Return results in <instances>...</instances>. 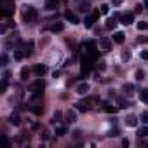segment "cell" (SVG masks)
<instances>
[{"instance_id": "7a4b0ae2", "label": "cell", "mask_w": 148, "mask_h": 148, "mask_svg": "<svg viewBox=\"0 0 148 148\" xmlns=\"http://www.w3.org/2000/svg\"><path fill=\"white\" fill-rule=\"evenodd\" d=\"M82 65H80V68H82V75H87L89 72H91V68H92V63H94V59L87 54V56H84L82 58Z\"/></svg>"}, {"instance_id": "f6af8a7d", "label": "cell", "mask_w": 148, "mask_h": 148, "mask_svg": "<svg viewBox=\"0 0 148 148\" xmlns=\"http://www.w3.org/2000/svg\"><path fill=\"white\" fill-rule=\"evenodd\" d=\"M122 145L124 146H129V139H122Z\"/></svg>"}, {"instance_id": "60d3db41", "label": "cell", "mask_w": 148, "mask_h": 148, "mask_svg": "<svg viewBox=\"0 0 148 148\" xmlns=\"http://www.w3.org/2000/svg\"><path fill=\"white\" fill-rule=\"evenodd\" d=\"M122 4V0H112V5H115V7H119Z\"/></svg>"}, {"instance_id": "6da1fadb", "label": "cell", "mask_w": 148, "mask_h": 148, "mask_svg": "<svg viewBox=\"0 0 148 148\" xmlns=\"http://www.w3.org/2000/svg\"><path fill=\"white\" fill-rule=\"evenodd\" d=\"M37 17H38V12H37L35 7H31V5L23 7V19L26 23H33V21H37Z\"/></svg>"}, {"instance_id": "d590c367", "label": "cell", "mask_w": 148, "mask_h": 148, "mask_svg": "<svg viewBox=\"0 0 148 148\" xmlns=\"http://www.w3.org/2000/svg\"><path fill=\"white\" fill-rule=\"evenodd\" d=\"M141 122L143 124H148V112H143L141 113Z\"/></svg>"}, {"instance_id": "f35d334b", "label": "cell", "mask_w": 148, "mask_h": 148, "mask_svg": "<svg viewBox=\"0 0 148 148\" xmlns=\"http://www.w3.org/2000/svg\"><path fill=\"white\" fill-rule=\"evenodd\" d=\"M104 68H106V63H104V61H101L99 65H98V70H99V72H103Z\"/></svg>"}, {"instance_id": "7c38bea8", "label": "cell", "mask_w": 148, "mask_h": 148, "mask_svg": "<svg viewBox=\"0 0 148 148\" xmlns=\"http://www.w3.org/2000/svg\"><path fill=\"white\" fill-rule=\"evenodd\" d=\"M59 4V0H46V9L47 11H54Z\"/></svg>"}, {"instance_id": "484cf974", "label": "cell", "mask_w": 148, "mask_h": 148, "mask_svg": "<svg viewBox=\"0 0 148 148\" xmlns=\"http://www.w3.org/2000/svg\"><path fill=\"white\" fill-rule=\"evenodd\" d=\"M28 75H30V70H28V68H23V70H21V80H28Z\"/></svg>"}, {"instance_id": "ee69618b", "label": "cell", "mask_w": 148, "mask_h": 148, "mask_svg": "<svg viewBox=\"0 0 148 148\" xmlns=\"http://www.w3.org/2000/svg\"><path fill=\"white\" fill-rule=\"evenodd\" d=\"M5 63H7V56H5V54H2V65H5Z\"/></svg>"}, {"instance_id": "1f68e13d", "label": "cell", "mask_w": 148, "mask_h": 148, "mask_svg": "<svg viewBox=\"0 0 148 148\" xmlns=\"http://www.w3.org/2000/svg\"><path fill=\"white\" fill-rule=\"evenodd\" d=\"M145 78V72L143 70H138L136 72V80H143Z\"/></svg>"}, {"instance_id": "d4e9b609", "label": "cell", "mask_w": 148, "mask_h": 148, "mask_svg": "<svg viewBox=\"0 0 148 148\" xmlns=\"http://www.w3.org/2000/svg\"><path fill=\"white\" fill-rule=\"evenodd\" d=\"M136 44H148V37L146 35H141L136 38Z\"/></svg>"}, {"instance_id": "f546056e", "label": "cell", "mask_w": 148, "mask_h": 148, "mask_svg": "<svg viewBox=\"0 0 148 148\" xmlns=\"http://www.w3.org/2000/svg\"><path fill=\"white\" fill-rule=\"evenodd\" d=\"M94 46H96V42H94V40H87L86 44H84V47H86V49H92Z\"/></svg>"}, {"instance_id": "ffe728a7", "label": "cell", "mask_w": 148, "mask_h": 148, "mask_svg": "<svg viewBox=\"0 0 148 148\" xmlns=\"http://www.w3.org/2000/svg\"><path fill=\"white\" fill-rule=\"evenodd\" d=\"M117 26V21L113 19V17H110L108 21H106V25H104V28H106V30H113Z\"/></svg>"}, {"instance_id": "ac0fdd59", "label": "cell", "mask_w": 148, "mask_h": 148, "mask_svg": "<svg viewBox=\"0 0 148 148\" xmlns=\"http://www.w3.org/2000/svg\"><path fill=\"white\" fill-rule=\"evenodd\" d=\"M9 122H11L12 125H19V124H21V120H19V115H17V113H12V115L9 117Z\"/></svg>"}, {"instance_id": "30bf717a", "label": "cell", "mask_w": 148, "mask_h": 148, "mask_svg": "<svg viewBox=\"0 0 148 148\" xmlns=\"http://www.w3.org/2000/svg\"><path fill=\"white\" fill-rule=\"evenodd\" d=\"M65 17L70 21V23H73V25H78V23H80V21H78V17H77V16H75L72 11H66V12H65Z\"/></svg>"}, {"instance_id": "cb8c5ba5", "label": "cell", "mask_w": 148, "mask_h": 148, "mask_svg": "<svg viewBox=\"0 0 148 148\" xmlns=\"http://www.w3.org/2000/svg\"><path fill=\"white\" fill-rule=\"evenodd\" d=\"M92 23H94V19L92 17H84V25H86V28H92Z\"/></svg>"}, {"instance_id": "9a60e30c", "label": "cell", "mask_w": 148, "mask_h": 148, "mask_svg": "<svg viewBox=\"0 0 148 148\" xmlns=\"http://www.w3.org/2000/svg\"><path fill=\"white\" fill-rule=\"evenodd\" d=\"M124 92L127 94V96L134 94V86H133V84H124Z\"/></svg>"}, {"instance_id": "44dd1931", "label": "cell", "mask_w": 148, "mask_h": 148, "mask_svg": "<svg viewBox=\"0 0 148 148\" xmlns=\"http://www.w3.org/2000/svg\"><path fill=\"white\" fill-rule=\"evenodd\" d=\"M139 99L143 103H148V89H141L139 91Z\"/></svg>"}, {"instance_id": "74e56055", "label": "cell", "mask_w": 148, "mask_h": 148, "mask_svg": "<svg viewBox=\"0 0 148 148\" xmlns=\"http://www.w3.org/2000/svg\"><path fill=\"white\" fill-rule=\"evenodd\" d=\"M108 136H110V138H115V136H119V129H112V131L108 133Z\"/></svg>"}, {"instance_id": "4316f807", "label": "cell", "mask_w": 148, "mask_h": 148, "mask_svg": "<svg viewBox=\"0 0 148 148\" xmlns=\"http://www.w3.org/2000/svg\"><path fill=\"white\" fill-rule=\"evenodd\" d=\"M138 30H141V31L148 30V23H146V21H139V23H138Z\"/></svg>"}, {"instance_id": "4dcf8cb0", "label": "cell", "mask_w": 148, "mask_h": 148, "mask_svg": "<svg viewBox=\"0 0 148 148\" xmlns=\"http://www.w3.org/2000/svg\"><path fill=\"white\" fill-rule=\"evenodd\" d=\"M80 11H82V12H87V11H89V4H87V2H82V4H80Z\"/></svg>"}, {"instance_id": "7dc6e473", "label": "cell", "mask_w": 148, "mask_h": 148, "mask_svg": "<svg viewBox=\"0 0 148 148\" xmlns=\"http://www.w3.org/2000/svg\"><path fill=\"white\" fill-rule=\"evenodd\" d=\"M143 4H145V7L148 9V0H145V2H143Z\"/></svg>"}, {"instance_id": "277c9868", "label": "cell", "mask_w": 148, "mask_h": 148, "mask_svg": "<svg viewBox=\"0 0 148 148\" xmlns=\"http://www.w3.org/2000/svg\"><path fill=\"white\" fill-rule=\"evenodd\" d=\"M99 46H101L103 51L110 52V51H112V40H110L108 37H101V38H99Z\"/></svg>"}, {"instance_id": "4fadbf2b", "label": "cell", "mask_w": 148, "mask_h": 148, "mask_svg": "<svg viewBox=\"0 0 148 148\" xmlns=\"http://www.w3.org/2000/svg\"><path fill=\"white\" fill-rule=\"evenodd\" d=\"M131 56H133V54H131V51H129V49H124V51H122V54H120V58H122V61H124V63L131 61Z\"/></svg>"}, {"instance_id": "f1b7e54d", "label": "cell", "mask_w": 148, "mask_h": 148, "mask_svg": "<svg viewBox=\"0 0 148 148\" xmlns=\"http://www.w3.org/2000/svg\"><path fill=\"white\" fill-rule=\"evenodd\" d=\"M138 136H139V138H145V136H148V127H141V129L138 131Z\"/></svg>"}, {"instance_id": "8fae6325", "label": "cell", "mask_w": 148, "mask_h": 148, "mask_svg": "<svg viewBox=\"0 0 148 148\" xmlns=\"http://www.w3.org/2000/svg\"><path fill=\"white\" fill-rule=\"evenodd\" d=\"M129 104H131V103L125 99V98H122V96H119V98H117V108H127Z\"/></svg>"}, {"instance_id": "83f0119b", "label": "cell", "mask_w": 148, "mask_h": 148, "mask_svg": "<svg viewBox=\"0 0 148 148\" xmlns=\"http://www.w3.org/2000/svg\"><path fill=\"white\" fill-rule=\"evenodd\" d=\"M119 108L117 106H110V104H104V112H108V113H115Z\"/></svg>"}, {"instance_id": "52a82bcc", "label": "cell", "mask_w": 148, "mask_h": 148, "mask_svg": "<svg viewBox=\"0 0 148 148\" xmlns=\"http://www.w3.org/2000/svg\"><path fill=\"white\" fill-rule=\"evenodd\" d=\"M44 87H46V82H44V78H42V77H38V78L31 84V89H33V91H44Z\"/></svg>"}, {"instance_id": "d6986e66", "label": "cell", "mask_w": 148, "mask_h": 148, "mask_svg": "<svg viewBox=\"0 0 148 148\" xmlns=\"http://www.w3.org/2000/svg\"><path fill=\"white\" fill-rule=\"evenodd\" d=\"M124 38H125V37H124V33H122V31L113 33V40L117 42V44H122V42H124Z\"/></svg>"}, {"instance_id": "2e32d148", "label": "cell", "mask_w": 148, "mask_h": 148, "mask_svg": "<svg viewBox=\"0 0 148 148\" xmlns=\"http://www.w3.org/2000/svg\"><path fill=\"white\" fill-rule=\"evenodd\" d=\"M33 46H35V44H33V40H30L28 44L25 46V56H30V54L33 52Z\"/></svg>"}, {"instance_id": "603a6c76", "label": "cell", "mask_w": 148, "mask_h": 148, "mask_svg": "<svg viewBox=\"0 0 148 148\" xmlns=\"http://www.w3.org/2000/svg\"><path fill=\"white\" fill-rule=\"evenodd\" d=\"M61 119H63V112L56 110V112H54V115H52V122H59Z\"/></svg>"}, {"instance_id": "e575fe53", "label": "cell", "mask_w": 148, "mask_h": 148, "mask_svg": "<svg viewBox=\"0 0 148 148\" xmlns=\"http://www.w3.org/2000/svg\"><path fill=\"white\" fill-rule=\"evenodd\" d=\"M99 9H101V14H108V11H110V7H108L106 4H103Z\"/></svg>"}, {"instance_id": "e0dca14e", "label": "cell", "mask_w": 148, "mask_h": 148, "mask_svg": "<svg viewBox=\"0 0 148 148\" xmlns=\"http://www.w3.org/2000/svg\"><path fill=\"white\" fill-rule=\"evenodd\" d=\"M2 14H4V17H11V16L14 14V5H9V7H5V9L2 11Z\"/></svg>"}, {"instance_id": "836d02e7", "label": "cell", "mask_w": 148, "mask_h": 148, "mask_svg": "<svg viewBox=\"0 0 148 148\" xmlns=\"http://www.w3.org/2000/svg\"><path fill=\"white\" fill-rule=\"evenodd\" d=\"M23 56H25V54L21 52V51H14V59H17V61H19V59H23Z\"/></svg>"}, {"instance_id": "ab89813d", "label": "cell", "mask_w": 148, "mask_h": 148, "mask_svg": "<svg viewBox=\"0 0 148 148\" xmlns=\"http://www.w3.org/2000/svg\"><path fill=\"white\" fill-rule=\"evenodd\" d=\"M141 59L148 61V51H143V52H141Z\"/></svg>"}, {"instance_id": "5b68a950", "label": "cell", "mask_w": 148, "mask_h": 148, "mask_svg": "<svg viewBox=\"0 0 148 148\" xmlns=\"http://www.w3.org/2000/svg\"><path fill=\"white\" fill-rule=\"evenodd\" d=\"M33 72H35L37 77H44V75L47 73V65H42V63H38V65H35Z\"/></svg>"}, {"instance_id": "9c48e42d", "label": "cell", "mask_w": 148, "mask_h": 148, "mask_svg": "<svg viewBox=\"0 0 148 148\" xmlns=\"http://www.w3.org/2000/svg\"><path fill=\"white\" fill-rule=\"evenodd\" d=\"M124 122H125V125H129V127H136L138 125V117L136 115H127Z\"/></svg>"}, {"instance_id": "b9f144b4", "label": "cell", "mask_w": 148, "mask_h": 148, "mask_svg": "<svg viewBox=\"0 0 148 148\" xmlns=\"http://www.w3.org/2000/svg\"><path fill=\"white\" fill-rule=\"evenodd\" d=\"M9 77H11V72H4V80H9Z\"/></svg>"}, {"instance_id": "d6a6232c", "label": "cell", "mask_w": 148, "mask_h": 148, "mask_svg": "<svg viewBox=\"0 0 148 148\" xmlns=\"http://www.w3.org/2000/svg\"><path fill=\"white\" fill-rule=\"evenodd\" d=\"M56 134H58V136H65V134H66V129H65V127H58V129H56Z\"/></svg>"}, {"instance_id": "3957f363", "label": "cell", "mask_w": 148, "mask_h": 148, "mask_svg": "<svg viewBox=\"0 0 148 148\" xmlns=\"http://www.w3.org/2000/svg\"><path fill=\"white\" fill-rule=\"evenodd\" d=\"M119 17H120V23L122 25H131V23H134V14L133 12H124V14H119Z\"/></svg>"}, {"instance_id": "bcb514c9", "label": "cell", "mask_w": 148, "mask_h": 148, "mask_svg": "<svg viewBox=\"0 0 148 148\" xmlns=\"http://www.w3.org/2000/svg\"><path fill=\"white\" fill-rule=\"evenodd\" d=\"M80 136V131H73V138H78Z\"/></svg>"}, {"instance_id": "7bdbcfd3", "label": "cell", "mask_w": 148, "mask_h": 148, "mask_svg": "<svg viewBox=\"0 0 148 148\" xmlns=\"http://www.w3.org/2000/svg\"><path fill=\"white\" fill-rule=\"evenodd\" d=\"M141 11H143V5H141V4H138V5H136V12H141Z\"/></svg>"}, {"instance_id": "7402d4cb", "label": "cell", "mask_w": 148, "mask_h": 148, "mask_svg": "<svg viewBox=\"0 0 148 148\" xmlns=\"http://www.w3.org/2000/svg\"><path fill=\"white\" fill-rule=\"evenodd\" d=\"M75 106H77V110H78V112H87V110H89L87 103H75Z\"/></svg>"}, {"instance_id": "8d00e7d4", "label": "cell", "mask_w": 148, "mask_h": 148, "mask_svg": "<svg viewBox=\"0 0 148 148\" xmlns=\"http://www.w3.org/2000/svg\"><path fill=\"white\" fill-rule=\"evenodd\" d=\"M99 16H101V11H94V12H92V19H94V21H98Z\"/></svg>"}, {"instance_id": "5bb4252c", "label": "cell", "mask_w": 148, "mask_h": 148, "mask_svg": "<svg viewBox=\"0 0 148 148\" xmlns=\"http://www.w3.org/2000/svg\"><path fill=\"white\" fill-rule=\"evenodd\" d=\"M63 30H65V25H63V23H56V25L51 26V31H52V33H59V31H63Z\"/></svg>"}, {"instance_id": "8992f818", "label": "cell", "mask_w": 148, "mask_h": 148, "mask_svg": "<svg viewBox=\"0 0 148 148\" xmlns=\"http://www.w3.org/2000/svg\"><path fill=\"white\" fill-rule=\"evenodd\" d=\"M89 91H91V86H89L87 82H84V84H78V86H77V94H80V96H86Z\"/></svg>"}, {"instance_id": "ba28073f", "label": "cell", "mask_w": 148, "mask_h": 148, "mask_svg": "<svg viewBox=\"0 0 148 148\" xmlns=\"http://www.w3.org/2000/svg\"><path fill=\"white\" fill-rule=\"evenodd\" d=\"M65 120L70 122V124L77 122V112H75V110H66V112H65Z\"/></svg>"}]
</instances>
